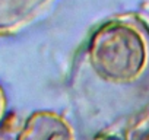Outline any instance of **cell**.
<instances>
[{
	"label": "cell",
	"instance_id": "obj_2",
	"mask_svg": "<svg viewBox=\"0 0 149 140\" xmlns=\"http://www.w3.org/2000/svg\"><path fill=\"white\" fill-rule=\"evenodd\" d=\"M16 140H74V131L63 115L42 110L26 118Z\"/></svg>",
	"mask_w": 149,
	"mask_h": 140
},
{
	"label": "cell",
	"instance_id": "obj_5",
	"mask_svg": "<svg viewBox=\"0 0 149 140\" xmlns=\"http://www.w3.org/2000/svg\"><path fill=\"white\" fill-rule=\"evenodd\" d=\"M6 112H8V96H6V92H5L3 86L0 85V124H2V121L5 120Z\"/></svg>",
	"mask_w": 149,
	"mask_h": 140
},
{
	"label": "cell",
	"instance_id": "obj_4",
	"mask_svg": "<svg viewBox=\"0 0 149 140\" xmlns=\"http://www.w3.org/2000/svg\"><path fill=\"white\" fill-rule=\"evenodd\" d=\"M123 140H149V105L130 120Z\"/></svg>",
	"mask_w": 149,
	"mask_h": 140
},
{
	"label": "cell",
	"instance_id": "obj_1",
	"mask_svg": "<svg viewBox=\"0 0 149 140\" xmlns=\"http://www.w3.org/2000/svg\"><path fill=\"white\" fill-rule=\"evenodd\" d=\"M88 60L104 82L132 85L143 76L149 64V45L136 25L110 21L91 35Z\"/></svg>",
	"mask_w": 149,
	"mask_h": 140
},
{
	"label": "cell",
	"instance_id": "obj_3",
	"mask_svg": "<svg viewBox=\"0 0 149 140\" xmlns=\"http://www.w3.org/2000/svg\"><path fill=\"white\" fill-rule=\"evenodd\" d=\"M38 0H0V37L10 35L26 25Z\"/></svg>",
	"mask_w": 149,
	"mask_h": 140
}]
</instances>
